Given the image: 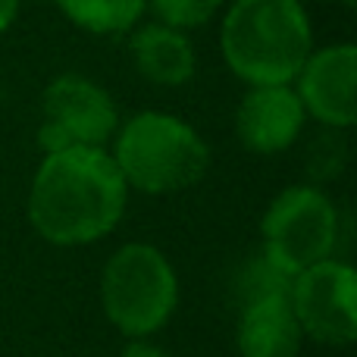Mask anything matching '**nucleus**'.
I'll use <instances>...</instances> for the list:
<instances>
[{
	"label": "nucleus",
	"instance_id": "20e7f679",
	"mask_svg": "<svg viewBox=\"0 0 357 357\" xmlns=\"http://www.w3.org/2000/svg\"><path fill=\"white\" fill-rule=\"evenodd\" d=\"M178 304V279L154 245H123L100 273V307L129 339H148L169 323Z\"/></svg>",
	"mask_w": 357,
	"mask_h": 357
},
{
	"label": "nucleus",
	"instance_id": "6e6552de",
	"mask_svg": "<svg viewBox=\"0 0 357 357\" xmlns=\"http://www.w3.org/2000/svg\"><path fill=\"white\" fill-rule=\"evenodd\" d=\"M357 47L348 41L314 47L298 69L295 88L304 113L333 132H345L357 119Z\"/></svg>",
	"mask_w": 357,
	"mask_h": 357
},
{
	"label": "nucleus",
	"instance_id": "2eb2a0df",
	"mask_svg": "<svg viewBox=\"0 0 357 357\" xmlns=\"http://www.w3.org/2000/svg\"><path fill=\"white\" fill-rule=\"evenodd\" d=\"M119 357H169V351L160 345H154V342H148V339H129V345L123 348Z\"/></svg>",
	"mask_w": 357,
	"mask_h": 357
},
{
	"label": "nucleus",
	"instance_id": "ddd939ff",
	"mask_svg": "<svg viewBox=\"0 0 357 357\" xmlns=\"http://www.w3.org/2000/svg\"><path fill=\"white\" fill-rule=\"evenodd\" d=\"M222 6H226V0H148V10L154 13L157 22L182 31L213 22L222 13Z\"/></svg>",
	"mask_w": 357,
	"mask_h": 357
},
{
	"label": "nucleus",
	"instance_id": "f3484780",
	"mask_svg": "<svg viewBox=\"0 0 357 357\" xmlns=\"http://www.w3.org/2000/svg\"><path fill=\"white\" fill-rule=\"evenodd\" d=\"M335 3H342V6H354V0H335Z\"/></svg>",
	"mask_w": 357,
	"mask_h": 357
},
{
	"label": "nucleus",
	"instance_id": "4468645a",
	"mask_svg": "<svg viewBox=\"0 0 357 357\" xmlns=\"http://www.w3.org/2000/svg\"><path fill=\"white\" fill-rule=\"evenodd\" d=\"M289 291H291V276L282 273L279 266H273L264 254L241 266V273H238L241 304L257 301V298H266V295H289Z\"/></svg>",
	"mask_w": 357,
	"mask_h": 357
},
{
	"label": "nucleus",
	"instance_id": "7ed1b4c3",
	"mask_svg": "<svg viewBox=\"0 0 357 357\" xmlns=\"http://www.w3.org/2000/svg\"><path fill=\"white\" fill-rule=\"evenodd\" d=\"M110 154L126 185L142 195H176L210 169V148L201 132L163 110H142L119 123Z\"/></svg>",
	"mask_w": 357,
	"mask_h": 357
},
{
	"label": "nucleus",
	"instance_id": "423d86ee",
	"mask_svg": "<svg viewBox=\"0 0 357 357\" xmlns=\"http://www.w3.org/2000/svg\"><path fill=\"white\" fill-rule=\"evenodd\" d=\"M119 129V107L107 88L85 75H56L41 94L38 144L44 154L66 148H107Z\"/></svg>",
	"mask_w": 357,
	"mask_h": 357
},
{
	"label": "nucleus",
	"instance_id": "1a4fd4ad",
	"mask_svg": "<svg viewBox=\"0 0 357 357\" xmlns=\"http://www.w3.org/2000/svg\"><path fill=\"white\" fill-rule=\"evenodd\" d=\"M307 113L291 85H248L235 110V135L245 151L273 157L301 138Z\"/></svg>",
	"mask_w": 357,
	"mask_h": 357
},
{
	"label": "nucleus",
	"instance_id": "f257e3e1",
	"mask_svg": "<svg viewBox=\"0 0 357 357\" xmlns=\"http://www.w3.org/2000/svg\"><path fill=\"white\" fill-rule=\"evenodd\" d=\"M129 201V185L107 148L44 154L31 178L29 222L56 248H79L110 235Z\"/></svg>",
	"mask_w": 357,
	"mask_h": 357
},
{
	"label": "nucleus",
	"instance_id": "dca6fc26",
	"mask_svg": "<svg viewBox=\"0 0 357 357\" xmlns=\"http://www.w3.org/2000/svg\"><path fill=\"white\" fill-rule=\"evenodd\" d=\"M19 3H22V0H0V35H3V31L10 29L13 22H16Z\"/></svg>",
	"mask_w": 357,
	"mask_h": 357
},
{
	"label": "nucleus",
	"instance_id": "f8f14e48",
	"mask_svg": "<svg viewBox=\"0 0 357 357\" xmlns=\"http://www.w3.org/2000/svg\"><path fill=\"white\" fill-rule=\"evenodd\" d=\"M56 10L88 35H129L148 13V0H54Z\"/></svg>",
	"mask_w": 357,
	"mask_h": 357
},
{
	"label": "nucleus",
	"instance_id": "9d476101",
	"mask_svg": "<svg viewBox=\"0 0 357 357\" xmlns=\"http://www.w3.org/2000/svg\"><path fill=\"white\" fill-rule=\"evenodd\" d=\"M129 56L138 75L151 85L178 88L188 85L197 73V54L188 31L163 22H138L129 31Z\"/></svg>",
	"mask_w": 357,
	"mask_h": 357
},
{
	"label": "nucleus",
	"instance_id": "39448f33",
	"mask_svg": "<svg viewBox=\"0 0 357 357\" xmlns=\"http://www.w3.org/2000/svg\"><path fill=\"white\" fill-rule=\"evenodd\" d=\"M260 232L264 257L295 279L307 266L333 257L339 245V210L317 185H291L273 197Z\"/></svg>",
	"mask_w": 357,
	"mask_h": 357
},
{
	"label": "nucleus",
	"instance_id": "f03ea898",
	"mask_svg": "<svg viewBox=\"0 0 357 357\" xmlns=\"http://www.w3.org/2000/svg\"><path fill=\"white\" fill-rule=\"evenodd\" d=\"M314 50L301 0H232L220 16V54L245 85H291Z\"/></svg>",
	"mask_w": 357,
	"mask_h": 357
},
{
	"label": "nucleus",
	"instance_id": "9b49d317",
	"mask_svg": "<svg viewBox=\"0 0 357 357\" xmlns=\"http://www.w3.org/2000/svg\"><path fill=\"white\" fill-rule=\"evenodd\" d=\"M235 342L241 357H298L304 333L291 310V298L266 295L241 304Z\"/></svg>",
	"mask_w": 357,
	"mask_h": 357
},
{
	"label": "nucleus",
	"instance_id": "0eeeda50",
	"mask_svg": "<svg viewBox=\"0 0 357 357\" xmlns=\"http://www.w3.org/2000/svg\"><path fill=\"white\" fill-rule=\"evenodd\" d=\"M291 310L301 333L320 345L345 348L357 339V273L339 260H320L291 279Z\"/></svg>",
	"mask_w": 357,
	"mask_h": 357
}]
</instances>
